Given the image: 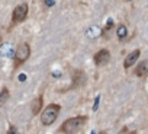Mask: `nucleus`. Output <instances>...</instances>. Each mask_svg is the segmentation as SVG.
I'll return each mask as SVG.
<instances>
[{"label":"nucleus","instance_id":"3","mask_svg":"<svg viewBox=\"0 0 148 134\" xmlns=\"http://www.w3.org/2000/svg\"><path fill=\"white\" fill-rule=\"evenodd\" d=\"M31 55V47L28 42H22L19 44V47L16 48V52H15V64L13 67L15 69H19V67L29 58Z\"/></svg>","mask_w":148,"mask_h":134},{"label":"nucleus","instance_id":"11","mask_svg":"<svg viewBox=\"0 0 148 134\" xmlns=\"http://www.w3.org/2000/svg\"><path fill=\"white\" fill-rule=\"evenodd\" d=\"M116 35H118L119 39H125L126 35H128V29H126V26H125V25H119L118 29H116Z\"/></svg>","mask_w":148,"mask_h":134},{"label":"nucleus","instance_id":"1","mask_svg":"<svg viewBox=\"0 0 148 134\" xmlns=\"http://www.w3.org/2000/svg\"><path fill=\"white\" fill-rule=\"evenodd\" d=\"M86 121H87V117H86V115L73 117V118L67 119V121L60 127V133H70V134L79 133V131L83 128V125L86 124Z\"/></svg>","mask_w":148,"mask_h":134},{"label":"nucleus","instance_id":"5","mask_svg":"<svg viewBox=\"0 0 148 134\" xmlns=\"http://www.w3.org/2000/svg\"><path fill=\"white\" fill-rule=\"evenodd\" d=\"M109 58H110V52H109L108 50H100V51H97V52L95 54V57H93L96 66H105V64L109 61Z\"/></svg>","mask_w":148,"mask_h":134},{"label":"nucleus","instance_id":"10","mask_svg":"<svg viewBox=\"0 0 148 134\" xmlns=\"http://www.w3.org/2000/svg\"><path fill=\"white\" fill-rule=\"evenodd\" d=\"M9 96H10V93H9L8 88H3L2 92H0V106H3L9 101Z\"/></svg>","mask_w":148,"mask_h":134},{"label":"nucleus","instance_id":"12","mask_svg":"<svg viewBox=\"0 0 148 134\" xmlns=\"http://www.w3.org/2000/svg\"><path fill=\"white\" fill-rule=\"evenodd\" d=\"M112 26H113V22H112V21H109V22H108V25H106V28L103 29V34H108V32L112 29Z\"/></svg>","mask_w":148,"mask_h":134},{"label":"nucleus","instance_id":"2","mask_svg":"<svg viewBox=\"0 0 148 134\" xmlns=\"http://www.w3.org/2000/svg\"><path fill=\"white\" fill-rule=\"evenodd\" d=\"M60 109H61V106L58 104H51V105L45 106V109L41 114V122L44 125H47V127L54 124L57 117H58V114H60Z\"/></svg>","mask_w":148,"mask_h":134},{"label":"nucleus","instance_id":"6","mask_svg":"<svg viewBox=\"0 0 148 134\" xmlns=\"http://www.w3.org/2000/svg\"><path fill=\"white\" fill-rule=\"evenodd\" d=\"M139 54H141L139 50H134L131 54L126 55V58H125V61H123V67H125V69H129V67H132V64L139 58Z\"/></svg>","mask_w":148,"mask_h":134},{"label":"nucleus","instance_id":"7","mask_svg":"<svg viewBox=\"0 0 148 134\" xmlns=\"http://www.w3.org/2000/svg\"><path fill=\"white\" fill-rule=\"evenodd\" d=\"M84 82H86V75H84L82 70L74 72V75H73V85H71V88L82 86V85H84Z\"/></svg>","mask_w":148,"mask_h":134},{"label":"nucleus","instance_id":"4","mask_svg":"<svg viewBox=\"0 0 148 134\" xmlns=\"http://www.w3.org/2000/svg\"><path fill=\"white\" fill-rule=\"evenodd\" d=\"M28 16V5L26 3H21L15 8L13 10V15H12V23L16 25V23H21L26 19Z\"/></svg>","mask_w":148,"mask_h":134},{"label":"nucleus","instance_id":"9","mask_svg":"<svg viewBox=\"0 0 148 134\" xmlns=\"http://www.w3.org/2000/svg\"><path fill=\"white\" fill-rule=\"evenodd\" d=\"M147 70H148V64H147V61H142V63L138 64L136 70H135V75H136L138 77H142V76L147 73Z\"/></svg>","mask_w":148,"mask_h":134},{"label":"nucleus","instance_id":"8","mask_svg":"<svg viewBox=\"0 0 148 134\" xmlns=\"http://www.w3.org/2000/svg\"><path fill=\"white\" fill-rule=\"evenodd\" d=\"M42 105H44V96L39 95L38 98H35V99L32 101V114L36 115V114L42 109Z\"/></svg>","mask_w":148,"mask_h":134}]
</instances>
